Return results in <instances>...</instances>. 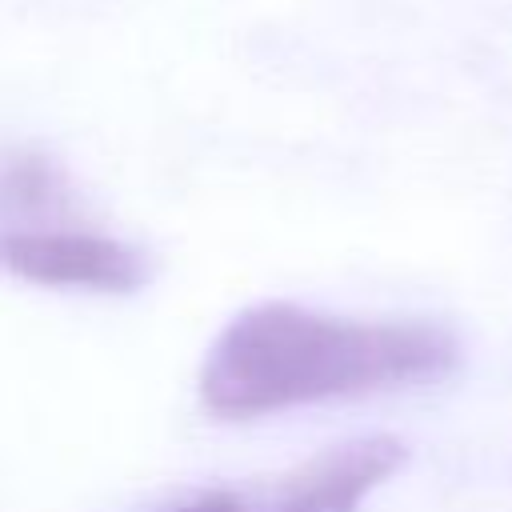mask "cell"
<instances>
[{"instance_id":"2","label":"cell","mask_w":512,"mask_h":512,"mask_svg":"<svg viewBox=\"0 0 512 512\" xmlns=\"http://www.w3.org/2000/svg\"><path fill=\"white\" fill-rule=\"evenodd\" d=\"M0 268L40 288L136 292L148 280L140 248L84 228H0Z\"/></svg>"},{"instance_id":"1","label":"cell","mask_w":512,"mask_h":512,"mask_svg":"<svg viewBox=\"0 0 512 512\" xmlns=\"http://www.w3.org/2000/svg\"><path fill=\"white\" fill-rule=\"evenodd\" d=\"M460 344L440 324H364L288 300L252 304L228 320L200 368V400L220 420H256L300 404L440 380Z\"/></svg>"},{"instance_id":"4","label":"cell","mask_w":512,"mask_h":512,"mask_svg":"<svg viewBox=\"0 0 512 512\" xmlns=\"http://www.w3.org/2000/svg\"><path fill=\"white\" fill-rule=\"evenodd\" d=\"M64 188L52 164H44L40 156H20L12 164L0 168V228L12 224L16 216H36V212H52L60 204Z\"/></svg>"},{"instance_id":"5","label":"cell","mask_w":512,"mask_h":512,"mask_svg":"<svg viewBox=\"0 0 512 512\" xmlns=\"http://www.w3.org/2000/svg\"><path fill=\"white\" fill-rule=\"evenodd\" d=\"M176 512H244V504H240L236 492L216 488V492H208V496H200V500H192V504H184Z\"/></svg>"},{"instance_id":"3","label":"cell","mask_w":512,"mask_h":512,"mask_svg":"<svg viewBox=\"0 0 512 512\" xmlns=\"http://www.w3.org/2000/svg\"><path fill=\"white\" fill-rule=\"evenodd\" d=\"M404 460L408 448L384 432L332 444L284 476L264 512H356L372 488L404 468Z\"/></svg>"}]
</instances>
